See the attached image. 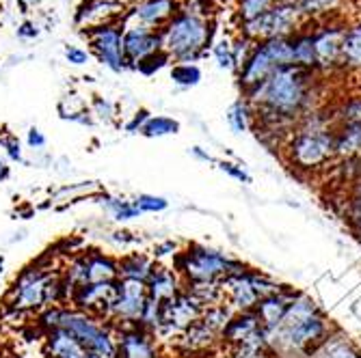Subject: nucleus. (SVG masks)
I'll list each match as a JSON object with an SVG mask.
<instances>
[{
	"label": "nucleus",
	"mask_w": 361,
	"mask_h": 358,
	"mask_svg": "<svg viewBox=\"0 0 361 358\" xmlns=\"http://www.w3.org/2000/svg\"><path fill=\"white\" fill-rule=\"evenodd\" d=\"M149 117H152V113L147 110V108H139V110H135V115L130 117L126 123H123V129L128 134H141V129H143V125L149 121Z\"/></svg>",
	"instance_id": "obj_46"
},
{
	"label": "nucleus",
	"mask_w": 361,
	"mask_h": 358,
	"mask_svg": "<svg viewBox=\"0 0 361 358\" xmlns=\"http://www.w3.org/2000/svg\"><path fill=\"white\" fill-rule=\"evenodd\" d=\"M89 113H91L95 123L111 125V123L117 121V104L113 100H109V97H102V95H93L91 97Z\"/></svg>",
	"instance_id": "obj_33"
},
{
	"label": "nucleus",
	"mask_w": 361,
	"mask_h": 358,
	"mask_svg": "<svg viewBox=\"0 0 361 358\" xmlns=\"http://www.w3.org/2000/svg\"><path fill=\"white\" fill-rule=\"evenodd\" d=\"M216 165H219V171H223L225 175H229L232 179H236V181H240V184H251V175H249L243 167L234 165V162L221 160V162H216Z\"/></svg>",
	"instance_id": "obj_48"
},
{
	"label": "nucleus",
	"mask_w": 361,
	"mask_h": 358,
	"mask_svg": "<svg viewBox=\"0 0 361 358\" xmlns=\"http://www.w3.org/2000/svg\"><path fill=\"white\" fill-rule=\"evenodd\" d=\"M262 328V324L255 315V311H240L229 317V321L225 324V328L221 331V345L236 350L238 345H243L251 335H255Z\"/></svg>",
	"instance_id": "obj_21"
},
{
	"label": "nucleus",
	"mask_w": 361,
	"mask_h": 358,
	"mask_svg": "<svg viewBox=\"0 0 361 358\" xmlns=\"http://www.w3.org/2000/svg\"><path fill=\"white\" fill-rule=\"evenodd\" d=\"M128 7L121 0H80L74 11V24L80 30H91L104 24H121Z\"/></svg>",
	"instance_id": "obj_15"
},
{
	"label": "nucleus",
	"mask_w": 361,
	"mask_h": 358,
	"mask_svg": "<svg viewBox=\"0 0 361 358\" xmlns=\"http://www.w3.org/2000/svg\"><path fill=\"white\" fill-rule=\"evenodd\" d=\"M61 315H63V307H46L35 315L32 324L39 328L42 335H48L50 331L61 328Z\"/></svg>",
	"instance_id": "obj_37"
},
{
	"label": "nucleus",
	"mask_w": 361,
	"mask_h": 358,
	"mask_svg": "<svg viewBox=\"0 0 361 358\" xmlns=\"http://www.w3.org/2000/svg\"><path fill=\"white\" fill-rule=\"evenodd\" d=\"M288 158L294 169L314 171L329 165V160L336 155V129H297L288 141Z\"/></svg>",
	"instance_id": "obj_8"
},
{
	"label": "nucleus",
	"mask_w": 361,
	"mask_h": 358,
	"mask_svg": "<svg viewBox=\"0 0 361 358\" xmlns=\"http://www.w3.org/2000/svg\"><path fill=\"white\" fill-rule=\"evenodd\" d=\"M115 283H85V285L74 287L68 307H74L78 311L91 313L95 317L109 321L111 305L115 298Z\"/></svg>",
	"instance_id": "obj_14"
},
{
	"label": "nucleus",
	"mask_w": 361,
	"mask_h": 358,
	"mask_svg": "<svg viewBox=\"0 0 361 358\" xmlns=\"http://www.w3.org/2000/svg\"><path fill=\"white\" fill-rule=\"evenodd\" d=\"M16 35L24 41H32V39H37L42 35V28L35 20H24L22 24H18L16 28Z\"/></svg>",
	"instance_id": "obj_49"
},
{
	"label": "nucleus",
	"mask_w": 361,
	"mask_h": 358,
	"mask_svg": "<svg viewBox=\"0 0 361 358\" xmlns=\"http://www.w3.org/2000/svg\"><path fill=\"white\" fill-rule=\"evenodd\" d=\"M221 343L219 333H214L212 328H208L202 319H197L195 324L178 337V341L173 343L178 352L186 354V356H197V354H206L212 347H216Z\"/></svg>",
	"instance_id": "obj_19"
},
{
	"label": "nucleus",
	"mask_w": 361,
	"mask_h": 358,
	"mask_svg": "<svg viewBox=\"0 0 361 358\" xmlns=\"http://www.w3.org/2000/svg\"><path fill=\"white\" fill-rule=\"evenodd\" d=\"M169 65H173L171 56H169L165 50H160V52H156V54H152V56L143 58V60L137 65V68H135V72H139L141 76L152 78V76H156L158 72H162L165 68H169Z\"/></svg>",
	"instance_id": "obj_36"
},
{
	"label": "nucleus",
	"mask_w": 361,
	"mask_h": 358,
	"mask_svg": "<svg viewBox=\"0 0 361 358\" xmlns=\"http://www.w3.org/2000/svg\"><path fill=\"white\" fill-rule=\"evenodd\" d=\"M275 5V0H236V20L238 24L249 22L267 13Z\"/></svg>",
	"instance_id": "obj_35"
},
{
	"label": "nucleus",
	"mask_w": 361,
	"mask_h": 358,
	"mask_svg": "<svg viewBox=\"0 0 361 358\" xmlns=\"http://www.w3.org/2000/svg\"><path fill=\"white\" fill-rule=\"evenodd\" d=\"M334 123H338V127L359 125V123H361V95L348 97V100H344V102L336 108V113H334Z\"/></svg>",
	"instance_id": "obj_34"
},
{
	"label": "nucleus",
	"mask_w": 361,
	"mask_h": 358,
	"mask_svg": "<svg viewBox=\"0 0 361 358\" xmlns=\"http://www.w3.org/2000/svg\"><path fill=\"white\" fill-rule=\"evenodd\" d=\"M147 298L156 300V302H167L171 298H176L180 291L184 289V281L180 279V274L173 268H167L156 262L149 279H147Z\"/></svg>",
	"instance_id": "obj_20"
},
{
	"label": "nucleus",
	"mask_w": 361,
	"mask_h": 358,
	"mask_svg": "<svg viewBox=\"0 0 361 358\" xmlns=\"http://www.w3.org/2000/svg\"><path fill=\"white\" fill-rule=\"evenodd\" d=\"M42 5V0H18V7L22 13H30L32 9H37Z\"/></svg>",
	"instance_id": "obj_51"
},
{
	"label": "nucleus",
	"mask_w": 361,
	"mask_h": 358,
	"mask_svg": "<svg viewBox=\"0 0 361 358\" xmlns=\"http://www.w3.org/2000/svg\"><path fill=\"white\" fill-rule=\"evenodd\" d=\"M91 56L113 74H121L128 70L123 56V24H104L85 30Z\"/></svg>",
	"instance_id": "obj_10"
},
{
	"label": "nucleus",
	"mask_w": 361,
	"mask_h": 358,
	"mask_svg": "<svg viewBox=\"0 0 361 358\" xmlns=\"http://www.w3.org/2000/svg\"><path fill=\"white\" fill-rule=\"evenodd\" d=\"M314 72L299 65H290L273 72L269 80L245 93L253 113H269L297 123L307 115L314 100Z\"/></svg>",
	"instance_id": "obj_1"
},
{
	"label": "nucleus",
	"mask_w": 361,
	"mask_h": 358,
	"mask_svg": "<svg viewBox=\"0 0 361 358\" xmlns=\"http://www.w3.org/2000/svg\"><path fill=\"white\" fill-rule=\"evenodd\" d=\"M89 358H91V356H89Z\"/></svg>",
	"instance_id": "obj_57"
},
{
	"label": "nucleus",
	"mask_w": 361,
	"mask_h": 358,
	"mask_svg": "<svg viewBox=\"0 0 361 358\" xmlns=\"http://www.w3.org/2000/svg\"><path fill=\"white\" fill-rule=\"evenodd\" d=\"M251 119H253V108H251V104L245 100V97H243V100H236L225 113V121H227L229 129H232L234 134H245L249 129V125H251Z\"/></svg>",
	"instance_id": "obj_30"
},
{
	"label": "nucleus",
	"mask_w": 361,
	"mask_h": 358,
	"mask_svg": "<svg viewBox=\"0 0 361 358\" xmlns=\"http://www.w3.org/2000/svg\"><path fill=\"white\" fill-rule=\"evenodd\" d=\"M61 264L63 259L52 248L39 255L35 262H30L16 274L5 291L3 302L16 307L28 317H35L42 309L48 307V287L61 272Z\"/></svg>",
	"instance_id": "obj_2"
},
{
	"label": "nucleus",
	"mask_w": 361,
	"mask_h": 358,
	"mask_svg": "<svg viewBox=\"0 0 361 358\" xmlns=\"http://www.w3.org/2000/svg\"><path fill=\"white\" fill-rule=\"evenodd\" d=\"M11 177V167H9V162L0 158V184L7 181Z\"/></svg>",
	"instance_id": "obj_52"
},
{
	"label": "nucleus",
	"mask_w": 361,
	"mask_h": 358,
	"mask_svg": "<svg viewBox=\"0 0 361 358\" xmlns=\"http://www.w3.org/2000/svg\"><path fill=\"white\" fill-rule=\"evenodd\" d=\"M80 259H82V270H85V283L119 281V264L115 255H109L100 248H82Z\"/></svg>",
	"instance_id": "obj_18"
},
{
	"label": "nucleus",
	"mask_w": 361,
	"mask_h": 358,
	"mask_svg": "<svg viewBox=\"0 0 361 358\" xmlns=\"http://www.w3.org/2000/svg\"><path fill=\"white\" fill-rule=\"evenodd\" d=\"M5 274V255H0V279Z\"/></svg>",
	"instance_id": "obj_53"
},
{
	"label": "nucleus",
	"mask_w": 361,
	"mask_h": 358,
	"mask_svg": "<svg viewBox=\"0 0 361 358\" xmlns=\"http://www.w3.org/2000/svg\"><path fill=\"white\" fill-rule=\"evenodd\" d=\"M336 155L361 158V123L336 129Z\"/></svg>",
	"instance_id": "obj_28"
},
{
	"label": "nucleus",
	"mask_w": 361,
	"mask_h": 358,
	"mask_svg": "<svg viewBox=\"0 0 361 358\" xmlns=\"http://www.w3.org/2000/svg\"><path fill=\"white\" fill-rule=\"evenodd\" d=\"M180 248H178V242L176 240H162V242H156L154 244V248H152V259L154 262H162V259H167V257H171L173 259V255L178 252Z\"/></svg>",
	"instance_id": "obj_47"
},
{
	"label": "nucleus",
	"mask_w": 361,
	"mask_h": 358,
	"mask_svg": "<svg viewBox=\"0 0 361 358\" xmlns=\"http://www.w3.org/2000/svg\"><path fill=\"white\" fill-rule=\"evenodd\" d=\"M212 3H214V5H225L227 0H212Z\"/></svg>",
	"instance_id": "obj_55"
},
{
	"label": "nucleus",
	"mask_w": 361,
	"mask_h": 358,
	"mask_svg": "<svg viewBox=\"0 0 361 358\" xmlns=\"http://www.w3.org/2000/svg\"><path fill=\"white\" fill-rule=\"evenodd\" d=\"M42 341H44L42 350L46 358H89L82 345L76 341V337L65 328L50 331L48 335H44Z\"/></svg>",
	"instance_id": "obj_22"
},
{
	"label": "nucleus",
	"mask_w": 361,
	"mask_h": 358,
	"mask_svg": "<svg viewBox=\"0 0 361 358\" xmlns=\"http://www.w3.org/2000/svg\"><path fill=\"white\" fill-rule=\"evenodd\" d=\"M346 24L334 20L322 22L314 35V54H316V70L320 72H334L342 68V37H344Z\"/></svg>",
	"instance_id": "obj_12"
},
{
	"label": "nucleus",
	"mask_w": 361,
	"mask_h": 358,
	"mask_svg": "<svg viewBox=\"0 0 361 358\" xmlns=\"http://www.w3.org/2000/svg\"><path fill=\"white\" fill-rule=\"evenodd\" d=\"M121 3H123L126 7H130V5H137V3H141V0H121Z\"/></svg>",
	"instance_id": "obj_54"
},
{
	"label": "nucleus",
	"mask_w": 361,
	"mask_h": 358,
	"mask_svg": "<svg viewBox=\"0 0 361 358\" xmlns=\"http://www.w3.org/2000/svg\"><path fill=\"white\" fill-rule=\"evenodd\" d=\"M147 302V285L141 281H117L115 283V298L109 313V324L115 328L135 326L141 319L143 307Z\"/></svg>",
	"instance_id": "obj_11"
},
{
	"label": "nucleus",
	"mask_w": 361,
	"mask_h": 358,
	"mask_svg": "<svg viewBox=\"0 0 361 358\" xmlns=\"http://www.w3.org/2000/svg\"><path fill=\"white\" fill-rule=\"evenodd\" d=\"M119 264V279L121 281H141L147 283L156 262L152 259V255L141 252V250H128L121 257H117Z\"/></svg>",
	"instance_id": "obj_24"
},
{
	"label": "nucleus",
	"mask_w": 361,
	"mask_h": 358,
	"mask_svg": "<svg viewBox=\"0 0 361 358\" xmlns=\"http://www.w3.org/2000/svg\"><path fill=\"white\" fill-rule=\"evenodd\" d=\"M184 283H206V281H221L225 274L245 272L247 266L238 259H232L229 255L210 248L206 244H188L184 250H178L173 255L171 266Z\"/></svg>",
	"instance_id": "obj_4"
},
{
	"label": "nucleus",
	"mask_w": 361,
	"mask_h": 358,
	"mask_svg": "<svg viewBox=\"0 0 361 358\" xmlns=\"http://www.w3.org/2000/svg\"><path fill=\"white\" fill-rule=\"evenodd\" d=\"M342 68L361 70V20L346 24L342 37Z\"/></svg>",
	"instance_id": "obj_26"
},
{
	"label": "nucleus",
	"mask_w": 361,
	"mask_h": 358,
	"mask_svg": "<svg viewBox=\"0 0 361 358\" xmlns=\"http://www.w3.org/2000/svg\"><path fill=\"white\" fill-rule=\"evenodd\" d=\"M135 205L139 207L141 214H160L169 207V201L165 197H160V194H149V192H141L133 199Z\"/></svg>",
	"instance_id": "obj_38"
},
{
	"label": "nucleus",
	"mask_w": 361,
	"mask_h": 358,
	"mask_svg": "<svg viewBox=\"0 0 361 358\" xmlns=\"http://www.w3.org/2000/svg\"><path fill=\"white\" fill-rule=\"evenodd\" d=\"M182 9L180 0H141L130 5L123 15V26H145L152 30H162Z\"/></svg>",
	"instance_id": "obj_13"
},
{
	"label": "nucleus",
	"mask_w": 361,
	"mask_h": 358,
	"mask_svg": "<svg viewBox=\"0 0 361 358\" xmlns=\"http://www.w3.org/2000/svg\"><path fill=\"white\" fill-rule=\"evenodd\" d=\"M204 307L197 302L186 289H182L180 294L167 302H162L160 309V321L156 328V339L160 343H176L178 337L202 317Z\"/></svg>",
	"instance_id": "obj_9"
},
{
	"label": "nucleus",
	"mask_w": 361,
	"mask_h": 358,
	"mask_svg": "<svg viewBox=\"0 0 361 358\" xmlns=\"http://www.w3.org/2000/svg\"><path fill=\"white\" fill-rule=\"evenodd\" d=\"M162 50V39L160 30H152L145 26H123V56L128 63V70H135L137 65L160 52Z\"/></svg>",
	"instance_id": "obj_17"
},
{
	"label": "nucleus",
	"mask_w": 361,
	"mask_h": 358,
	"mask_svg": "<svg viewBox=\"0 0 361 358\" xmlns=\"http://www.w3.org/2000/svg\"><path fill=\"white\" fill-rule=\"evenodd\" d=\"M324 358H361L348 341H329L324 343Z\"/></svg>",
	"instance_id": "obj_41"
},
{
	"label": "nucleus",
	"mask_w": 361,
	"mask_h": 358,
	"mask_svg": "<svg viewBox=\"0 0 361 358\" xmlns=\"http://www.w3.org/2000/svg\"><path fill=\"white\" fill-rule=\"evenodd\" d=\"M210 54L216 63L219 70H225V72H236L238 74V65H236V58H234V46H232V37H219L212 41L210 46Z\"/></svg>",
	"instance_id": "obj_32"
},
{
	"label": "nucleus",
	"mask_w": 361,
	"mask_h": 358,
	"mask_svg": "<svg viewBox=\"0 0 361 358\" xmlns=\"http://www.w3.org/2000/svg\"><path fill=\"white\" fill-rule=\"evenodd\" d=\"M24 143H26V147H28L30 151H35V153H39V151H44V149L48 147L46 134L42 132L39 127H35V125H30V127L26 129V139H24Z\"/></svg>",
	"instance_id": "obj_44"
},
{
	"label": "nucleus",
	"mask_w": 361,
	"mask_h": 358,
	"mask_svg": "<svg viewBox=\"0 0 361 358\" xmlns=\"http://www.w3.org/2000/svg\"><path fill=\"white\" fill-rule=\"evenodd\" d=\"M0 147L5 149V158L13 165H26V158H24V147H22V141L11 134V132H5L0 134Z\"/></svg>",
	"instance_id": "obj_39"
},
{
	"label": "nucleus",
	"mask_w": 361,
	"mask_h": 358,
	"mask_svg": "<svg viewBox=\"0 0 361 358\" xmlns=\"http://www.w3.org/2000/svg\"><path fill=\"white\" fill-rule=\"evenodd\" d=\"M195 160H200V162H204V165H216V160L212 158V153H208L204 147H190V151H188Z\"/></svg>",
	"instance_id": "obj_50"
},
{
	"label": "nucleus",
	"mask_w": 361,
	"mask_h": 358,
	"mask_svg": "<svg viewBox=\"0 0 361 358\" xmlns=\"http://www.w3.org/2000/svg\"><path fill=\"white\" fill-rule=\"evenodd\" d=\"M0 319H3L5 324H9V326H24V324L28 321V315L18 311L16 307L3 302L0 305Z\"/></svg>",
	"instance_id": "obj_45"
},
{
	"label": "nucleus",
	"mask_w": 361,
	"mask_h": 358,
	"mask_svg": "<svg viewBox=\"0 0 361 358\" xmlns=\"http://www.w3.org/2000/svg\"><path fill=\"white\" fill-rule=\"evenodd\" d=\"M162 50L173 63H197L214 41V24L204 18L180 9L178 15L160 30Z\"/></svg>",
	"instance_id": "obj_3"
},
{
	"label": "nucleus",
	"mask_w": 361,
	"mask_h": 358,
	"mask_svg": "<svg viewBox=\"0 0 361 358\" xmlns=\"http://www.w3.org/2000/svg\"><path fill=\"white\" fill-rule=\"evenodd\" d=\"M117 358H162L160 341L139 324L117 328Z\"/></svg>",
	"instance_id": "obj_16"
},
{
	"label": "nucleus",
	"mask_w": 361,
	"mask_h": 358,
	"mask_svg": "<svg viewBox=\"0 0 361 358\" xmlns=\"http://www.w3.org/2000/svg\"><path fill=\"white\" fill-rule=\"evenodd\" d=\"M269 358H281V356H269Z\"/></svg>",
	"instance_id": "obj_56"
},
{
	"label": "nucleus",
	"mask_w": 361,
	"mask_h": 358,
	"mask_svg": "<svg viewBox=\"0 0 361 358\" xmlns=\"http://www.w3.org/2000/svg\"><path fill=\"white\" fill-rule=\"evenodd\" d=\"M294 65L290 37H275L267 41H257L238 70V84L247 93L253 87L262 84L273 76V72Z\"/></svg>",
	"instance_id": "obj_6"
},
{
	"label": "nucleus",
	"mask_w": 361,
	"mask_h": 358,
	"mask_svg": "<svg viewBox=\"0 0 361 358\" xmlns=\"http://www.w3.org/2000/svg\"><path fill=\"white\" fill-rule=\"evenodd\" d=\"M109 242H111L113 246L121 248V250H130L133 246L139 244V238H137L133 231H128V229H115V231H111Z\"/></svg>",
	"instance_id": "obj_42"
},
{
	"label": "nucleus",
	"mask_w": 361,
	"mask_h": 358,
	"mask_svg": "<svg viewBox=\"0 0 361 358\" xmlns=\"http://www.w3.org/2000/svg\"><path fill=\"white\" fill-rule=\"evenodd\" d=\"M169 76H171V80H173V84L178 89L186 91V89H192V87H197L202 82L204 72H202V68L197 63H173Z\"/></svg>",
	"instance_id": "obj_31"
},
{
	"label": "nucleus",
	"mask_w": 361,
	"mask_h": 358,
	"mask_svg": "<svg viewBox=\"0 0 361 358\" xmlns=\"http://www.w3.org/2000/svg\"><path fill=\"white\" fill-rule=\"evenodd\" d=\"M294 296H297V294H294ZM294 296H283L281 291H277V294H271L267 298H262L255 305L253 311H255V315H257V319L262 324V328H264L267 337L273 335L279 328V324H281V319L286 315V309H288V305H290V300Z\"/></svg>",
	"instance_id": "obj_23"
},
{
	"label": "nucleus",
	"mask_w": 361,
	"mask_h": 358,
	"mask_svg": "<svg viewBox=\"0 0 361 358\" xmlns=\"http://www.w3.org/2000/svg\"><path fill=\"white\" fill-rule=\"evenodd\" d=\"M61 328L72 333L91 358H117V328L113 324L78 311L74 307H63Z\"/></svg>",
	"instance_id": "obj_5"
},
{
	"label": "nucleus",
	"mask_w": 361,
	"mask_h": 358,
	"mask_svg": "<svg viewBox=\"0 0 361 358\" xmlns=\"http://www.w3.org/2000/svg\"><path fill=\"white\" fill-rule=\"evenodd\" d=\"M63 56L70 65H74V68H82V65H87L91 60V52L80 48V46H65Z\"/></svg>",
	"instance_id": "obj_43"
},
{
	"label": "nucleus",
	"mask_w": 361,
	"mask_h": 358,
	"mask_svg": "<svg viewBox=\"0 0 361 358\" xmlns=\"http://www.w3.org/2000/svg\"><path fill=\"white\" fill-rule=\"evenodd\" d=\"M305 26L299 9L292 0H275V5L255 20L238 24V32L253 44L275 37H292L294 32Z\"/></svg>",
	"instance_id": "obj_7"
},
{
	"label": "nucleus",
	"mask_w": 361,
	"mask_h": 358,
	"mask_svg": "<svg viewBox=\"0 0 361 358\" xmlns=\"http://www.w3.org/2000/svg\"><path fill=\"white\" fill-rule=\"evenodd\" d=\"M294 7L299 9L303 22H326V20H334L336 13L342 9L344 0H292Z\"/></svg>",
	"instance_id": "obj_25"
},
{
	"label": "nucleus",
	"mask_w": 361,
	"mask_h": 358,
	"mask_svg": "<svg viewBox=\"0 0 361 358\" xmlns=\"http://www.w3.org/2000/svg\"><path fill=\"white\" fill-rule=\"evenodd\" d=\"M143 214L139 212V207L135 205V201L133 199H121V203L117 205V210L111 214V218L115 220V222H119V224H123V222H133V220H137V218H141Z\"/></svg>",
	"instance_id": "obj_40"
},
{
	"label": "nucleus",
	"mask_w": 361,
	"mask_h": 358,
	"mask_svg": "<svg viewBox=\"0 0 361 358\" xmlns=\"http://www.w3.org/2000/svg\"><path fill=\"white\" fill-rule=\"evenodd\" d=\"M180 129H182V125H180L178 119H173L169 115H152L149 121L141 129V136H145V139H162V136L178 134Z\"/></svg>",
	"instance_id": "obj_29"
},
{
	"label": "nucleus",
	"mask_w": 361,
	"mask_h": 358,
	"mask_svg": "<svg viewBox=\"0 0 361 358\" xmlns=\"http://www.w3.org/2000/svg\"><path fill=\"white\" fill-rule=\"evenodd\" d=\"M292 44V56H294V65L305 70H316V54H314V35L312 30H307L305 26L301 30H297L290 37Z\"/></svg>",
	"instance_id": "obj_27"
}]
</instances>
